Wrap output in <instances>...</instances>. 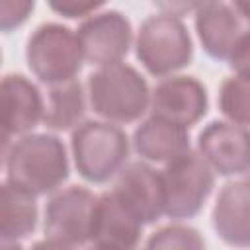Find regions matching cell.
Masks as SVG:
<instances>
[{"label": "cell", "instance_id": "obj_1", "mask_svg": "<svg viewBox=\"0 0 250 250\" xmlns=\"http://www.w3.org/2000/svg\"><path fill=\"white\" fill-rule=\"evenodd\" d=\"M6 184L31 197L59 189L70 176L62 141L49 133H29L4 148Z\"/></svg>", "mask_w": 250, "mask_h": 250}, {"label": "cell", "instance_id": "obj_2", "mask_svg": "<svg viewBox=\"0 0 250 250\" xmlns=\"http://www.w3.org/2000/svg\"><path fill=\"white\" fill-rule=\"evenodd\" d=\"M86 88L94 113L115 125L141 119L150 105L146 80L135 66L125 62L96 68L90 72Z\"/></svg>", "mask_w": 250, "mask_h": 250}, {"label": "cell", "instance_id": "obj_3", "mask_svg": "<svg viewBox=\"0 0 250 250\" xmlns=\"http://www.w3.org/2000/svg\"><path fill=\"white\" fill-rule=\"evenodd\" d=\"M76 172L90 184H105L117 176L129 158L127 133L109 121H84L70 137Z\"/></svg>", "mask_w": 250, "mask_h": 250}, {"label": "cell", "instance_id": "obj_4", "mask_svg": "<svg viewBox=\"0 0 250 250\" xmlns=\"http://www.w3.org/2000/svg\"><path fill=\"white\" fill-rule=\"evenodd\" d=\"M135 55L152 76H170L193 59V43L182 18L160 12L148 16L137 33Z\"/></svg>", "mask_w": 250, "mask_h": 250}, {"label": "cell", "instance_id": "obj_5", "mask_svg": "<svg viewBox=\"0 0 250 250\" xmlns=\"http://www.w3.org/2000/svg\"><path fill=\"white\" fill-rule=\"evenodd\" d=\"M25 61L39 82L55 86L76 80L84 64V55L76 31L55 21H45L27 37Z\"/></svg>", "mask_w": 250, "mask_h": 250}, {"label": "cell", "instance_id": "obj_6", "mask_svg": "<svg viewBox=\"0 0 250 250\" xmlns=\"http://www.w3.org/2000/svg\"><path fill=\"white\" fill-rule=\"evenodd\" d=\"M164 215L170 219H191L201 213L215 188V174L199 152H188L160 170Z\"/></svg>", "mask_w": 250, "mask_h": 250}, {"label": "cell", "instance_id": "obj_7", "mask_svg": "<svg viewBox=\"0 0 250 250\" xmlns=\"http://www.w3.org/2000/svg\"><path fill=\"white\" fill-rule=\"evenodd\" d=\"M96 203L98 195L84 186H68L53 193L43 213L45 238L72 248L92 242Z\"/></svg>", "mask_w": 250, "mask_h": 250}, {"label": "cell", "instance_id": "obj_8", "mask_svg": "<svg viewBox=\"0 0 250 250\" xmlns=\"http://www.w3.org/2000/svg\"><path fill=\"white\" fill-rule=\"evenodd\" d=\"M84 62L98 68L121 62L133 41L131 21L119 10H104L86 18L76 29Z\"/></svg>", "mask_w": 250, "mask_h": 250}, {"label": "cell", "instance_id": "obj_9", "mask_svg": "<svg viewBox=\"0 0 250 250\" xmlns=\"http://www.w3.org/2000/svg\"><path fill=\"white\" fill-rule=\"evenodd\" d=\"M197 152L219 176L250 170V129L230 121H211L197 135Z\"/></svg>", "mask_w": 250, "mask_h": 250}, {"label": "cell", "instance_id": "obj_10", "mask_svg": "<svg viewBox=\"0 0 250 250\" xmlns=\"http://www.w3.org/2000/svg\"><path fill=\"white\" fill-rule=\"evenodd\" d=\"M209 98L195 76H168L150 94L152 117L189 129L207 115Z\"/></svg>", "mask_w": 250, "mask_h": 250}, {"label": "cell", "instance_id": "obj_11", "mask_svg": "<svg viewBox=\"0 0 250 250\" xmlns=\"http://www.w3.org/2000/svg\"><path fill=\"white\" fill-rule=\"evenodd\" d=\"M250 23L227 2H201L195 10V31L203 51L217 61H230Z\"/></svg>", "mask_w": 250, "mask_h": 250}, {"label": "cell", "instance_id": "obj_12", "mask_svg": "<svg viewBox=\"0 0 250 250\" xmlns=\"http://www.w3.org/2000/svg\"><path fill=\"white\" fill-rule=\"evenodd\" d=\"M111 193L143 225H152L164 215L160 172L146 162H129L117 174Z\"/></svg>", "mask_w": 250, "mask_h": 250}, {"label": "cell", "instance_id": "obj_13", "mask_svg": "<svg viewBox=\"0 0 250 250\" xmlns=\"http://www.w3.org/2000/svg\"><path fill=\"white\" fill-rule=\"evenodd\" d=\"M2 125L4 148L16 135H29L43 121L45 102L39 88L23 74H4L2 78Z\"/></svg>", "mask_w": 250, "mask_h": 250}, {"label": "cell", "instance_id": "obj_14", "mask_svg": "<svg viewBox=\"0 0 250 250\" xmlns=\"http://www.w3.org/2000/svg\"><path fill=\"white\" fill-rule=\"evenodd\" d=\"M143 223L109 191L98 195L92 244L100 250H137Z\"/></svg>", "mask_w": 250, "mask_h": 250}, {"label": "cell", "instance_id": "obj_15", "mask_svg": "<svg viewBox=\"0 0 250 250\" xmlns=\"http://www.w3.org/2000/svg\"><path fill=\"white\" fill-rule=\"evenodd\" d=\"M211 225L225 244L250 248V186L246 180L221 188L211 211Z\"/></svg>", "mask_w": 250, "mask_h": 250}, {"label": "cell", "instance_id": "obj_16", "mask_svg": "<svg viewBox=\"0 0 250 250\" xmlns=\"http://www.w3.org/2000/svg\"><path fill=\"white\" fill-rule=\"evenodd\" d=\"M133 148L145 160L170 164L172 160L191 152L189 133L186 127L150 115L135 129Z\"/></svg>", "mask_w": 250, "mask_h": 250}, {"label": "cell", "instance_id": "obj_17", "mask_svg": "<svg viewBox=\"0 0 250 250\" xmlns=\"http://www.w3.org/2000/svg\"><path fill=\"white\" fill-rule=\"evenodd\" d=\"M86 115V94L78 80L55 84L49 88L43 123L51 131H70Z\"/></svg>", "mask_w": 250, "mask_h": 250}, {"label": "cell", "instance_id": "obj_18", "mask_svg": "<svg viewBox=\"0 0 250 250\" xmlns=\"http://www.w3.org/2000/svg\"><path fill=\"white\" fill-rule=\"evenodd\" d=\"M39 219V209L35 197L18 191L16 188L2 184V240L18 242L27 238Z\"/></svg>", "mask_w": 250, "mask_h": 250}, {"label": "cell", "instance_id": "obj_19", "mask_svg": "<svg viewBox=\"0 0 250 250\" xmlns=\"http://www.w3.org/2000/svg\"><path fill=\"white\" fill-rule=\"evenodd\" d=\"M221 113L236 125H250V80L242 76H229L221 82L217 98Z\"/></svg>", "mask_w": 250, "mask_h": 250}, {"label": "cell", "instance_id": "obj_20", "mask_svg": "<svg viewBox=\"0 0 250 250\" xmlns=\"http://www.w3.org/2000/svg\"><path fill=\"white\" fill-rule=\"evenodd\" d=\"M143 250H205V240L193 227L166 225L148 236Z\"/></svg>", "mask_w": 250, "mask_h": 250}, {"label": "cell", "instance_id": "obj_21", "mask_svg": "<svg viewBox=\"0 0 250 250\" xmlns=\"http://www.w3.org/2000/svg\"><path fill=\"white\" fill-rule=\"evenodd\" d=\"M0 8H2V16H0V20H2V31L4 33H10L12 29H16L21 23L27 21L29 14L35 8V2L33 0L31 2L29 0H4Z\"/></svg>", "mask_w": 250, "mask_h": 250}, {"label": "cell", "instance_id": "obj_22", "mask_svg": "<svg viewBox=\"0 0 250 250\" xmlns=\"http://www.w3.org/2000/svg\"><path fill=\"white\" fill-rule=\"evenodd\" d=\"M49 8L68 20L76 18H90L98 10L104 8V2H88V0H59V2H49Z\"/></svg>", "mask_w": 250, "mask_h": 250}, {"label": "cell", "instance_id": "obj_23", "mask_svg": "<svg viewBox=\"0 0 250 250\" xmlns=\"http://www.w3.org/2000/svg\"><path fill=\"white\" fill-rule=\"evenodd\" d=\"M229 66L236 72V76H242V78L250 80V27L242 35L234 55L229 61Z\"/></svg>", "mask_w": 250, "mask_h": 250}, {"label": "cell", "instance_id": "obj_24", "mask_svg": "<svg viewBox=\"0 0 250 250\" xmlns=\"http://www.w3.org/2000/svg\"><path fill=\"white\" fill-rule=\"evenodd\" d=\"M31 250H74L72 246H66V244H61L57 240H51V238H45V240H37Z\"/></svg>", "mask_w": 250, "mask_h": 250}, {"label": "cell", "instance_id": "obj_25", "mask_svg": "<svg viewBox=\"0 0 250 250\" xmlns=\"http://www.w3.org/2000/svg\"><path fill=\"white\" fill-rule=\"evenodd\" d=\"M232 6H234V8H236V12H238V14H240L248 23H250V2H234Z\"/></svg>", "mask_w": 250, "mask_h": 250}, {"label": "cell", "instance_id": "obj_26", "mask_svg": "<svg viewBox=\"0 0 250 250\" xmlns=\"http://www.w3.org/2000/svg\"><path fill=\"white\" fill-rule=\"evenodd\" d=\"M4 250H23L20 242H4Z\"/></svg>", "mask_w": 250, "mask_h": 250}, {"label": "cell", "instance_id": "obj_27", "mask_svg": "<svg viewBox=\"0 0 250 250\" xmlns=\"http://www.w3.org/2000/svg\"><path fill=\"white\" fill-rule=\"evenodd\" d=\"M246 182H248V186H250V170H248V176H246Z\"/></svg>", "mask_w": 250, "mask_h": 250}, {"label": "cell", "instance_id": "obj_28", "mask_svg": "<svg viewBox=\"0 0 250 250\" xmlns=\"http://www.w3.org/2000/svg\"><path fill=\"white\" fill-rule=\"evenodd\" d=\"M92 250H100V248H92Z\"/></svg>", "mask_w": 250, "mask_h": 250}]
</instances>
